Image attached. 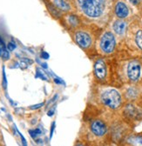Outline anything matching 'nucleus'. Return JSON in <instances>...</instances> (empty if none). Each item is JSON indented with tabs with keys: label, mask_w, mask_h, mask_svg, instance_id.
<instances>
[{
	"label": "nucleus",
	"mask_w": 142,
	"mask_h": 146,
	"mask_svg": "<svg viewBox=\"0 0 142 146\" xmlns=\"http://www.w3.org/2000/svg\"><path fill=\"white\" fill-rule=\"evenodd\" d=\"M42 57L44 58H48V57H49V55L46 53V52H43L42 53Z\"/></svg>",
	"instance_id": "obj_20"
},
{
	"label": "nucleus",
	"mask_w": 142,
	"mask_h": 146,
	"mask_svg": "<svg viewBox=\"0 0 142 146\" xmlns=\"http://www.w3.org/2000/svg\"><path fill=\"white\" fill-rule=\"evenodd\" d=\"M66 20H67V23L68 25L73 27V28H76L80 24V21L79 19V17L77 16H74V15H69L68 17H66Z\"/></svg>",
	"instance_id": "obj_13"
},
{
	"label": "nucleus",
	"mask_w": 142,
	"mask_h": 146,
	"mask_svg": "<svg viewBox=\"0 0 142 146\" xmlns=\"http://www.w3.org/2000/svg\"><path fill=\"white\" fill-rule=\"evenodd\" d=\"M29 133L31 134V136L32 137H37L38 136H39L41 134V131L39 129H36V130H33V131H30Z\"/></svg>",
	"instance_id": "obj_16"
},
{
	"label": "nucleus",
	"mask_w": 142,
	"mask_h": 146,
	"mask_svg": "<svg viewBox=\"0 0 142 146\" xmlns=\"http://www.w3.org/2000/svg\"><path fill=\"white\" fill-rule=\"evenodd\" d=\"M116 38L112 31H105L99 40V50L103 55H111L116 49Z\"/></svg>",
	"instance_id": "obj_3"
},
{
	"label": "nucleus",
	"mask_w": 142,
	"mask_h": 146,
	"mask_svg": "<svg viewBox=\"0 0 142 146\" xmlns=\"http://www.w3.org/2000/svg\"><path fill=\"white\" fill-rule=\"evenodd\" d=\"M115 14L120 19L127 17L129 15V9L127 5L123 2H118L115 5Z\"/></svg>",
	"instance_id": "obj_10"
},
{
	"label": "nucleus",
	"mask_w": 142,
	"mask_h": 146,
	"mask_svg": "<svg viewBox=\"0 0 142 146\" xmlns=\"http://www.w3.org/2000/svg\"><path fill=\"white\" fill-rule=\"evenodd\" d=\"M90 130L95 137H102L107 133L108 127L103 120L95 119L93 120L90 123Z\"/></svg>",
	"instance_id": "obj_7"
},
{
	"label": "nucleus",
	"mask_w": 142,
	"mask_h": 146,
	"mask_svg": "<svg viewBox=\"0 0 142 146\" xmlns=\"http://www.w3.org/2000/svg\"><path fill=\"white\" fill-rule=\"evenodd\" d=\"M16 48V45H15V44L14 43H9L8 44V49L10 50H13L14 49Z\"/></svg>",
	"instance_id": "obj_17"
},
{
	"label": "nucleus",
	"mask_w": 142,
	"mask_h": 146,
	"mask_svg": "<svg viewBox=\"0 0 142 146\" xmlns=\"http://www.w3.org/2000/svg\"><path fill=\"white\" fill-rule=\"evenodd\" d=\"M123 113L126 116V117H127L128 119H131V120L142 119V111L139 108L136 107L135 105H133L132 104H129L127 106H125Z\"/></svg>",
	"instance_id": "obj_8"
},
{
	"label": "nucleus",
	"mask_w": 142,
	"mask_h": 146,
	"mask_svg": "<svg viewBox=\"0 0 142 146\" xmlns=\"http://www.w3.org/2000/svg\"><path fill=\"white\" fill-rule=\"evenodd\" d=\"M113 31L119 35V36H122L127 32V23L126 21H124L122 19H119L116 20L113 23Z\"/></svg>",
	"instance_id": "obj_11"
},
{
	"label": "nucleus",
	"mask_w": 142,
	"mask_h": 146,
	"mask_svg": "<svg viewBox=\"0 0 142 146\" xmlns=\"http://www.w3.org/2000/svg\"><path fill=\"white\" fill-rule=\"evenodd\" d=\"M52 113H53V111H49V112H48V115H49V116H51V115H52Z\"/></svg>",
	"instance_id": "obj_21"
},
{
	"label": "nucleus",
	"mask_w": 142,
	"mask_h": 146,
	"mask_svg": "<svg viewBox=\"0 0 142 146\" xmlns=\"http://www.w3.org/2000/svg\"><path fill=\"white\" fill-rule=\"evenodd\" d=\"M129 1H130L131 4H133V5H137L139 4L140 0H129Z\"/></svg>",
	"instance_id": "obj_18"
},
{
	"label": "nucleus",
	"mask_w": 142,
	"mask_h": 146,
	"mask_svg": "<svg viewBox=\"0 0 142 146\" xmlns=\"http://www.w3.org/2000/svg\"><path fill=\"white\" fill-rule=\"evenodd\" d=\"M80 11L89 18H99L105 12L106 0H77Z\"/></svg>",
	"instance_id": "obj_1"
},
{
	"label": "nucleus",
	"mask_w": 142,
	"mask_h": 146,
	"mask_svg": "<svg viewBox=\"0 0 142 146\" xmlns=\"http://www.w3.org/2000/svg\"><path fill=\"white\" fill-rule=\"evenodd\" d=\"M43 105H44V104L42 103V104H37V105H33V106H31V109H38V108H39V107H41V106H43Z\"/></svg>",
	"instance_id": "obj_19"
},
{
	"label": "nucleus",
	"mask_w": 142,
	"mask_h": 146,
	"mask_svg": "<svg viewBox=\"0 0 142 146\" xmlns=\"http://www.w3.org/2000/svg\"><path fill=\"white\" fill-rule=\"evenodd\" d=\"M53 4H54V5L57 6L59 10L64 11H66L70 9L69 5L66 2H65L64 0H53Z\"/></svg>",
	"instance_id": "obj_14"
},
{
	"label": "nucleus",
	"mask_w": 142,
	"mask_h": 146,
	"mask_svg": "<svg viewBox=\"0 0 142 146\" xmlns=\"http://www.w3.org/2000/svg\"><path fill=\"white\" fill-rule=\"evenodd\" d=\"M100 103L113 111L119 110L123 104L122 95L114 88H105L99 93Z\"/></svg>",
	"instance_id": "obj_2"
},
{
	"label": "nucleus",
	"mask_w": 142,
	"mask_h": 146,
	"mask_svg": "<svg viewBox=\"0 0 142 146\" xmlns=\"http://www.w3.org/2000/svg\"><path fill=\"white\" fill-rule=\"evenodd\" d=\"M142 72V65L137 59H132L127 64L126 76L129 83L136 84L139 81Z\"/></svg>",
	"instance_id": "obj_5"
},
{
	"label": "nucleus",
	"mask_w": 142,
	"mask_h": 146,
	"mask_svg": "<svg viewBox=\"0 0 142 146\" xmlns=\"http://www.w3.org/2000/svg\"><path fill=\"white\" fill-rule=\"evenodd\" d=\"M130 45H133L138 50L142 52V29L136 30L133 34L132 38H128Z\"/></svg>",
	"instance_id": "obj_9"
},
{
	"label": "nucleus",
	"mask_w": 142,
	"mask_h": 146,
	"mask_svg": "<svg viewBox=\"0 0 142 146\" xmlns=\"http://www.w3.org/2000/svg\"><path fill=\"white\" fill-rule=\"evenodd\" d=\"M124 96L128 101H134L139 97V90L135 86H130L125 90Z\"/></svg>",
	"instance_id": "obj_12"
},
{
	"label": "nucleus",
	"mask_w": 142,
	"mask_h": 146,
	"mask_svg": "<svg viewBox=\"0 0 142 146\" xmlns=\"http://www.w3.org/2000/svg\"><path fill=\"white\" fill-rule=\"evenodd\" d=\"M73 38L75 43L85 51L92 50V49L94 46L95 40L92 34L90 32H88L87 31H84V30L76 31Z\"/></svg>",
	"instance_id": "obj_4"
},
{
	"label": "nucleus",
	"mask_w": 142,
	"mask_h": 146,
	"mask_svg": "<svg viewBox=\"0 0 142 146\" xmlns=\"http://www.w3.org/2000/svg\"><path fill=\"white\" fill-rule=\"evenodd\" d=\"M0 57L3 58L4 59L7 60L10 58V55L8 50H6V47L4 44V42L2 41V39L0 38Z\"/></svg>",
	"instance_id": "obj_15"
},
{
	"label": "nucleus",
	"mask_w": 142,
	"mask_h": 146,
	"mask_svg": "<svg viewBox=\"0 0 142 146\" xmlns=\"http://www.w3.org/2000/svg\"><path fill=\"white\" fill-rule=\"evenodd\" d=\"M93 73L95 78L99 82H104L107 77V65L103 58H98L94 62Z\"/></svg>",
	"instance_id": "obj_6"
}]
</instances>
